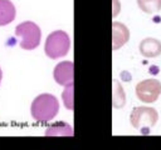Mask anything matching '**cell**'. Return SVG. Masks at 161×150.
I'll return each instance as SVG.
<instances>
[{"label": "cell", "mask_w": 161, "mask_h": 150, "mask_svg": "<svg viewBox=\"0 0 161 150\" xmlns=\"http://www.w3.org/2000/svg\"><path fill=\"white\" fill-rule=\"evenodd\" d=\"M30 111L36 121H50L59 111L58 99L52 94H40L33 100Z\"/></svg>", "instance_id": "cell-1"}, {"label": "cell", "mask_w": 161, "mask_h": 150, "mask_svg": "<svg viewBox=\"0 0 161 150\" xmlns=\"http://www.w3.org/2000/svg\"><path fill=\"white\" fill-rule=\"evenodd\" d=\"M70 48V40L65 31L55 30L50 32L45 40L44 51L50 59H59L68 54Z\"/></svg>", "instance_id": "cell-2"}, {"label": "cell", "mask_w": 161, "mask_h": 150, "mask_svg": "<svg viewBox=\"0 0 161 150\" xmlns=\"http://www.w3.org/2000/svg\"><path fill=\"white\" fill-rule=\"evenodd\" d=\"M15 35L20 38V48L24 50H33L40 44V29L33 21H24L19 24L15 28Z\"/></svg>", "instance_id": "cell-3"}, {"label": "cell", "mask_w": 161, "mask_h": 150, "mask_svg": "<svg viewBox=\"0 0 161 150\" xmlns=\"http://www.w3.org/2000/svg\"><path fill=\"white\" fill-rule=\"evenodd\" d=\"M158 120V114L153 108L150 106H137L132 110L130 121L135 129H140L142 132L146 128L155 126Z\"/></svg>", "instance_id": "cell-4"}, {"label": "cell", "mask_w": 161, "mask_h": 150, "mask_svg": "<svg viewBox=\"0 0 161 150\" xmlns=\"http://www.w3.org/2000/svg\"><path fill=\"white\" fill-rule=\"evenodd\" d=\"M136 95L142 102H155L161 95V81L157 79H146L136 85Z\"/></svg>", "instance_id": "cell-5"}, {"label": "cell", "mask_w": 161, "mask_h": 150, "mask_svg": "<svg viewBox=\"0 0 161 150\" xmlns=\"http://www.w3.org/2000/svg\"><path fill=\"white\" fill-rule=\"evenodd\" d=\"M54 80L63 86L73 84L74 80V65L72 61H62L55 65L53 70Z\"/></svg>", "instance_id": "cell-6"}, {"label": "cell", "mask_w": 161, "mask_h": 150, "mask_svg": "<svg viewBox=\"0 0 161 150\" xmlns=\"http://www.w3.org/2000/svg\"><path fill=\"white\" fill-rule=\"evenodd\" d=\"M130 39L128 28L118 21L112 22V50H118Z\"/></svg>", "instance_id": "cell-7"}, {"label": "cell", "mask_w": 161, "mask_h": 150, "mask_svg": "<svg viewBox=\"0 0 161 150\" xmlns=\"http://www.w3.org/2000/svg\"><path fill=\"white\" fill-rule=\"evenodd\" d=\"M140 52L145 58H156L161 55V41L155 38H146L140 42Z\"/></svg>", "instance_id": "cell-8"}, {"label": "cell", "mask_w": 161, "mask_h": 150, "mask_svg": "<svg viewBox=\"0 0 161 150\" xmlns=\"http://www.w3.org/2000/svg\"><path fill=\"white\" fill-rule=\"evenodd\" d=\"M15 6L10 0H0V26L10 24L15 19Z\"/></svg>", "instance_id": "cell-9"}, {"label": "cell", "mask_w": 161, "mask_h": 150, "mask_svg": "<svg viewBox=\"0 0 161 150\" xmlns=\"http://www.w3.org/2000/svg\"><path fill=\"white\" fill-rule=\"evenodd\" d=\"M45 135L47 136H54V135H68V136H72L73 135V129L70 125L65 124V122H57L52 126H49L45 131Z\"/></svg>", "instance_id": "cell-10"}, {"label": "cell", "mask_w": 161, "mask_h": 150, "mask_svg": "<svg viewBox=\"0 0 161 150\" xmlns=\"http://www.w3.org/2000/svg\"><path fill=\"white\" fill-rule=\"evenodd\" d=\"M113 108L119 109L126 104V94L118 80H113Z\"/></svg>", "instance_id": "cell-11"}, {"label": "cell", "mask_w": 161, "mask_h": 150, "mask_svg": "<svg viewBox=\"0 0 161 150\" xmlns=\"http://www.w3.org/2000/svg\"><path fill=\"white\" fill-rule=\"evenodd\" d=\"M137 5L146 14H153L161 10V0H137Z\"/></svg>", "instance_id": "cell-12"}, {"label": "cell", "mask_w": 161, "mask_h": 150, "mask_svg": "<svg viewBox=\"0 0 161 150\" xmlns=\"http://www.w3.org/2000/svg\"><path fill=\"white\" fill-rule=\"evenodd\" d=\"M73 90L74 86L73 84L67 85L65 89L62 92V99H63V104L68 110H73L74 109V100H73Z\"/></svg>", "instance_id": "cell-13"}, {"label": "cell", "mask_w": 161, "mask_h": 150, "mask_svg": "<svg viewBox=\"0 0 161 150\" xmlns=\"http://www.w3.org/2000/svg\"><path fill=\"white\" fill-rule=\"evenodd\" d=\"M118 12H119V2H118V0H113V12H112V16L114 18Z\"/></svg>", "instance_id": "cell-14"}, {"label": "cell", "mask_w": 161, "mask_h": 150, "mask_svg": "<svg viewBox=\"0 0 161 150\" xmlns=\"http://www.w3.org/2000/svg\"><path fill=\"white\" fill-rule=\"evenodd\" d=\"M1 78H3V71H1V69H0V82H1Z\"/></svg>", "instance_id": "cell-15"}]
</instances>
